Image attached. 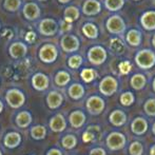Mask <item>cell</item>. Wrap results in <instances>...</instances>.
<instances>
[{
    "label": "cell",
    "instance_id": "obj_1",
    "mask_svg": "<svg viewBox=\"0 0 155 155\" xmlns=\"http://www.w3.org/2000/svg\"><path fill=\"white\" fill-rule=\"evenodd\" d=\"M135 62L137 67L143 70H149L155 65V53L150 49H143L135 55Z\"/></svg>",
    "mask_w": 155,
    "mask_h": 155
},
{
    "label": "cell",
    "instance_id": "obj_2",
    "mask_svg": "<svg viewBox=\"0 0 155 155\" xmlns=\"http://www.w3.org/2000/svg\"><path fill=\"white\" fill-rule=\"evenodd\" d=\"M106 28L109 33L113 35H121L126 32V22L119 15H112L106 21Z\"/></svg>",
    "mask_w": 155,
    "mask_h": 155
},
{
    "label": "cell",
    "instance_id": "obj_3",
    "mask_svg": "<svg viewBox=\"0 0 155 155\" xmlns=\"http://www.w3.org/2000/svg\"><path fill=\"white\" fill-rule=\"evenodd\" d=\"M108 54L104 47L101 45H94L88 52V59L91 63L95 65L102 64L106 61Z\"/></svg>",
    "mask_w": 155,
    "mask_h": 155
},
{
    "label": "cell",
    "instance_id": "obj_4",
    "mask_svg": "<svg viewBox=\"0 0 155 155\" xmlns=\"http://www.w3.org/2000/svg\"><path fill=\"white\" fill-rule=\"evenodd\" d=\"M99 89H100V92L104 95H112L116 92L117 90V81L114 77L112 76H107L104 77V79L101 80L99 84Z\"/></svg>",
    "mask_w": 155,
    "mask_h": 155
},
{
    "label": "cell",
    "instance_id": "obj_5",
    "mask_svg": "<svg viewBox=\"0 0 155 155\" xmlns=\"http://www.w3.org/2000/svg\"><path fill=\"white\" fill-rule=\"evenodd\" d=\"M140 25L146 31H154L155 30V11H147L140 16Z\"/></svg>",
    "mask_w": 155,
    "mask_h": 155
},
{
    "label": "cell",
    "instance_id": "obj_6",
    "mask_svg": "<svg viewBox=\"0 0 155 155\" xmlns=\"http://www.w3.org/2000/svg\"><path fill=\"white\" fill-rule=\"evenodd\" d=\"M61 48L65 52H75L79 48V40L73 35H65L61 39Z\"/></svg>",
    "mask_w": 155,
    "mask_h": 155
},
{
    "label": "cell",
    "instance_id": "obj_7",
    "mask_svg": "<svg viewBox=\"0 0 155 155\" xmlns=\"http://www.w3.org/2000/svg\"><path fill=\"white\" fill-rule=\"evenodd\" d=\"M6 100L12 108H19L25 102V96L17 90H11L6 94Z\"/></svg>",
    "mask_w": 155,
    "mask_h": 155
},
{
    "label": "cell",
    "instance_id": "obj_8",
    "mask_svg": "<svg viewBox=\"0 0 155 155\" xmlns=\"http://www.w3.org/2000/svg\"><path fill=\"white\" fill-rule=\"evenodd\" d=\"M101 11V3L98 0H87L82 6V12L88 16H95Z\"/></svg>",
    "mask_w": 155,
    "mask_h": 155
},
{
    "label": "cell",
    "instance_id": "obj_9",
    "mask_svg": "<svg viewBox=\"0 0 155 155\" xmlns=\"http://www.w3.org/2000/svg\"><path fill=\"white\" fill-rule=\"evenodd\" d=\"M143 40V34L137 29H130L126 33V41L131 47H139Z\"/></svg>",
    "mask_w": 155,
    "mask_h": 155
},
{
    "label": "cell",
    "instance_id": "obj_10",
    "mask_svg": "<svg viewBox=\"0 0 155 155\" xmlns=\"http://www.w3.org/2000/svg\"><path fill=\"white\" fill-rule=\"evenodd\" d=\"M39 56H40L42 61L53 62L54 60L57 58V50H56V48L53 47V45H47L41 49Z\"/></svg>",
    "mask_w": 155,
    "mask_h": 155
},
{
    "label": "cell",
    "instance_id": "obj_11",
    "mask_svg": "<svg viewBox=\"0 0 155 155\" xmlns=\"http://www.w3.org/2000/svg\"><path fill=\"white\" fill-rule=\"evenodd\" d=\"M87 107L92 114H98L104 110V101L98 96H93V97L89 98L88 102H87Z\"/></svg>",
    "mask_w": 155,
    "mask_h": 155
},
{
    "label": "cell",
    "instance_id": "obj_12",
    "mask_svg": "<svg viewBox=\"0 0 155 155\" xmlns=\"http://www.w3.org/2000/svg\"><path fill=\"white\" fill-rule=\"evenodd\" d=\"M124 136L119 133H112L108 137V146L112 150H118L124 147Z\"/></svg>",
    "mask_w": 155,
    "mask_h": 155
},
{
    "label": "cell",
    "instance_id": "obj_13",
    "mask_svg": "<svg viewBox=\"0 0 155 155\" xmlns=\"http://www.w3.org/2000/svg\"><path fill=\"white\" fill-rule=\"evenodd\" d=\"M39 31L42 33L43 35L47 36H52L57 32V23L52 19H45L40 23Z\"/></svg>",
    "mask_w": 155,
    "mask_h": 155
},
{
    "label": "cell",
    "instance_id": "obj_14",
    "mask_svg": "<svg viewBox=\"0 0 155 155\" xmlns=\"http://www.w3.org/2000/svg\"><path fill=\"white\" fill-rule=\"evenodd\" d=\"M109 48L113 53L117 54V55H120L126 51V45H124V40L118 37H114L111 39L110 43H109Z\"/></svg>",
    "mask_w": 155,
    "mask_h": 155
},
{
    "label": "cell",
    "instance_id": "obj_15",
    "mask_svg": "<svg viewBox=\"0 0 155 155\" xmlns=\"http://www.w3.org/2000/svg\"><path fill=\"white\" fill-rule=\"evenodd\" d=\"M33 86L37 90H45L48 88V86H49V79L43 74H37L33 78Z\"/></svg>",
    "mask_w": 155,
    "mask_h": 155
},
{
    "label": "cell",
    "instance_id": "obj_16",
    "mask_svg": "<svg viewBox=\"0 0 155 155\" xmlns=\"http://www.w3.org/2000/svg\"><path fill=\"white\" fill-rule=\"evenodd\" d=\"M148 124L147 121L143 118H136L132 124V131L135 134H143L147 131Z\"/></svg>",
    "mask_w": 155,
    "mask_h": 155
},
{
    "label": "cell",
    "instance_id": "obj_17",
    "mask_svg": "<svg viewBox=\"0 0 155 155\" xmlns=\"http://www.w3.org/2000/svg\"><path fill=\"white\" fill-rule=\"evenodd\" d=\"M51 129L53 131H56V132H60V131H63L65 129V120L64 118L61 116V115H57V116L53 117L51 119Z\"/></svg>",
    "mask_w": 155,
    "mask_h": 155
},
{
    "label": "cell",
    "instance_id": "obj_18",
    "mask_svg": "<svg viewBox=\"0 0 155 155\" xmlns=\"http://www.w3.org/2000/svg\"><path fill=\"white\" fill-rule=\"evenodd\" d=\"M84 120H86V116L82 112H79V111H76V112H73L70 116V121H71L72 126L74 128H79L84 124Z\"/></svg>",
    "mask_w": 155,
    "mask_h": 155
},
{
    "label": "cell",
    "instance_id": "obj_19",
    "mask_svg": "<svg viewBox=\"0 0 155 155\" xmlns=\"http://www.w3.org/2000/svg\"><path fill=\"white\" fill-rule=\"evenodd\" d=\"M82 33L90 39H96L98 37V29L94 23L88 22L82 27Z\"/></svg>",
    "mask_w": 155,
    "mask_h": 155
},
{
    "label": "cell",
    "instance_id": "obj_20",
    "mask_svg": "<svg viewBox=\"0 0 155 155\" xmlns=\"http://www.w3.org/2000/svg\"><path fill=\"white\" fill-rule=\"evenodd\" d=\"M124 5V0H104V8L110 12H117Z\"/></svg>",
    "mask_w": 155,
    "mask_h": 155
},
{
    "label": "cell",
    "instance_id": "obj_21",
    "mask_svg": "<svg viewBox=\"0 0 155 155\" xmlns=\"http://www.w3.org/2000/svg\"><path fill=\"white\" fill-rule=\"evenodd\" d=\"M146 82H147V80H146V77L143 74H135L131 78V86L135 90H141L146 86Z\"/></svg>",
    "mask_w": 155,
    "mask_h": 155
},
{
    "label": "cell",
    "instance_id": "obj_22",
    "mask_svg": "<svg viewBox=\"0 0 155 155\" xmlns=\"http://www.w3.org/2000/svg\"><path fill=\"white\" fill-rule=\"evenodd\" d=\"M62 102V96L57 92H52L48 96V104L50 108L55 109L61 104Z\"/></svg>",
    "mask_w": 155,
    "mask_h": 155
},
{
    "label": "cell",
    "instance_id": "obj_23",
    "mask_svg": "<svg viewBox=\"0 0 155 155\" xmlns=\"http://www.w3.org/2000/svg\"><path fill=\"white\" fill-rule=\"evenodd\" d=\"M40 12H39L38 6L35 3H29L25 5V16L28 19H36L39 16Z\"/></svg>",
    "mask_w": 155,
    "mask_h": 155
},
{
    "label": "cell",
    "instance_id": "obj_24",
    "mask_svg": "<svg viewBox=\"0 0 155 155\" xmlns=\"http://www.w3.org/2000/svg\"><path fill=\"white\" fill-rule=\"evenodd\" d=\"M20 143V135L18 133H10L4 138V145L8 148H15Z\"/></svg>",
    "mask_w": 155,
    "mask_h": 155
},
{
    "label": "cell",
    "instance_id": "obj_25",
    "mask_svg": "<svg viewBox=\"0 0 155 155\" xmlns=\"http://www.w3.org/2000/svg\"><path fill=\"white\" fill-rule=\"evenodd\" d=\"M79 17V11L75 6H70L64 11V20L68 22H73Z\"/></svg>",
    "mask_w": 155,
    "mask_h": 155
},
{
    "label": "cell",
    "instance_id": "obj_26",
    "mask_svg": "<svg viewBox=\"0 0 155 155\" xmlns=\"http://www.w3.org/2000/svg\"><path fill=\"white\" fill-rule=\"evenodd\" d=\"M25 51H27L25 47L22 43H19V42L14 43L10 49L11 55L15 58H19V57H21V56H23L25 54Z\"/></svg>",
    "mask_w": 155,
    "mask_h": 155
},
{
    "label": "cell",
    "instance_id": "obj_27",
    "mask_svg": "<svg viewBox=\"0 0 155 155\" xmlns=\"http://www.w3.org/2000/svg\"><path fill=\"white\" fill-rule=\"evenodd\" d=\"M32 121V117L31 115H30L29 112H21L18 114V116H17L16 118V123L18 124L19 127H21V128H25V127H28L30 124H31Z\"/></svg>",
    "mask_w": 155,
    "mask_h": 155
},
{
    "label": "cell",
    "instance_id": "obj_28",
    "mask_svg": "<svg viewBox=\"0 0 155 155\" xmlns=\"http://www.w3.org/2000/svg\"><path fill=\"white\" fill-rule=\"evenodd\" d=\"M111 123L115 126H121L126 121V115L121 111H114L110 116Z\"/></svg>",
    "mask_w": 155,
    "mask_h": 155
},
{
    "label": "cell",
    "instance_id": "obj_29",
    "mask_svg": "<svg viewBox=\"0 0 155 155\" xmlns=\"http://www.w3.org/2000/svg\"><path fill=\"white\" fill-rule=\"evenodd\" d=\"M84 91L82 86H80V84H73L69 90L70 96H71L73 99H79V98L84 95Z\"/></svg>",
    "mask_w": 155,
    "mask_h": 155
},
{
    "label": "cell",
    "instance_id": "obj_30",
    "mask_svg": "<svg viewBox=\"0 0 155 155\" xmlns=\"http://www.w3.org/2000/svg\"><path fill=\"white\" fill-rule=\"evenodd\" d=\"M55 81L58 86H65V84L70 81V75L67 72H59V73L56 75Z\"/></svg>",
    "mask_w": 155,
    "mask_h": 155
},
{
    "label": "cell",
    "instance_id": "obj_31",
    "mask_svg": "<svg viewBox=\"0 0 155 155\" xmlns=\"http://www.w3.org/2000/svg\"><path fill=\"white\" fill-rule=\"evenodd\" d=\"M32 136L34 137L35 139H41L45 136V128L42 126H37L34 127L31 131Z\"/></svg>",
    "mask_w": 155,
    "mask_h": 155
},
{
    "label": "cell",
    "instance_id": "obj_32",
    "mask_svg": "<svg viewBox=\"0 0 155 155\" xmlns=\"http://www.w3.org/2000/svg\"><path fill=\"white\" fill-rule=\"evenodd\" d=\"M96 77V72L92 69H84L81 72V78L86 82H91Z\"/></svg>",
    "mask_w": 155,
    "mask_h": 155
},
{
    "label": "cell",
    "instance_id": "obj_33",
    "mask_svg": "<svg viewBox=\"0 0 155 155\" xmlns=\"http://www.w3.org/2000/svg\"><path fill=\"white\" fill-rule=\"evenodd\" d=\"M62 146L65 149H72L76 146V138L73 135H68L62 139Z\"/></svg>",
    "mask_w": 155,
    "mask_h": 155
},
{
    "label": "cell",
    "instance_id": "obj_34",
    "mask_svg": "<svg viewBox=\"0 0 155 155\" xmlns=\"http://www.w3.org/2000/svg\"><path fill=\"white\" fill-rule=\"evenodd\" d=\"M81 63H82V58L79 55H74L69 59V65L72 69H77V68H79L81 65Z\"/></svg>",
    "mask_w": 155,
    "mask_h": 155
},
{
    "label": "cell",
    "instance_id": "obj_35",
    "mask_svg": "<svg viewBox=\"0 0 155 155\" xmlns=\"http://www.w3.org/2000/svg\"><path fill=\"white\" fill-rule=\"evenodd\" d=\"M145 111L150 116H155V99H150L146 102Z\"/></svg>",
    "mask_w": 155,
    "mask_h": 155
},
{
    "label": "cell",
    "instance_id": "obj_36",
    "mask_svg": "<svg viewBox=\"0 0 155 155\" xmlns=\"http://www.w3.org/2000/svg\"><path fill=\"white\" fill-rule=\"evenodd\" d=\"M133 100H134V96H133V94L130 92L124 93L120 97V101L124 106H130V104L133 102Z\"/></svg>",
    "mask_w": 155,
    "mask_h": 155
},
{
    "label": "cell",
    "instance_id": "obj_37",
    "mask_svg": "<svg viewBox=\"0 0 155 155\" xmlns=\"http://www.w3.org/2000/svg\"><path fill=\"white\" fill-rule=\"evenodd\" d=\"M20 5V0H5L4 6L8 11H16Z\"/></svg>",
    "mask_w": 155,
    "mask_h": 155
},
{
    "label": "cell",
    "instance_id": "obj_38",
    "mask_svg": "<svg viewBox=\"0 0 155 155\" xmlns=\"http://www.w3.org/2000/svg\"><path fill=\"white\" fill-rule=\"evenodd\" d=\"M118 68H119V72H120L121 74H124V75H126V74H128L129 72L131 71L132 65H131V63L129 62L128 60H124V61H121L119 63Z\"/></svg>",
    "mask_w": 155,
    "mask_h": 155
},
{
    "label": "cell",
    "instance_id": "obj_39",
    "mask_svg": "<svg viewBox=\"0 0 155 155\" xmlns=\"http://www.w3.org/2000/svg\"><path fill=\"white\" fill-rule=\"evenodd\" d=\"M131 155H140L143 153V146L139 143H133L130 147Z\"/></svg>",
    "mask_w": 155,
    "mask_h": 155
},
{
    "label": "cell",
    "instance_id": "obj_40",
    "mask_svg": "<svg viewBox=\"0 0 155 155\" xmlns=\"http://www.w3.org/2000/svg\"><path fill=\"white\" fill-rule=\"evenodd\" d=\"M94 139V134L92 132H90V130H88V132H86L84 134V140L86 143H90Z\"/></svg>",
    "mask_w": 155,
    "mask_h": 155
},
{
    "label": "cell",
    "instance_id": "obj_41",
    "mask_svg": "<svg viewBox=\"0 0 155 155\" xmlns=\"http://www.w3.org/2000/svg\"><path fill=\"white\" fill-rule=\"evenodd\" d=\"M72 29V25H71V22H68V21H62L61 22V30L63 32L64 31H70Z\"/></svg>",
    "mask_w": 155,
    "mask_h": 155
},
{
    "label": "cell",
    "instance_id": "obj_42",
    "mask_svg": "<svg viewBox=\"0 0 155 155\" xmlns=\"http://www.w3.org/2000/svg\"><path fill=\"white\" fill-rule=\"evenodd\" d=\"M90 155H106V152L100 148H97V149H94L90 153Z\"/></svg>",
    "mask_w": 155,
    "mask_h": 155
},
{
    "label": "cell",
    "instance_id": "obj_43",
    "mask_svg": "<svg viewBox=\"0 0 155 155\" xmlns=\"http://www.w3.org/2000/svg\"><path fill=\"white\" fill-rule=\"evenodd\" d=\"M35 39V34L34 33H28V35H27V40L29 41V42H32L33 40Z\"/></svg>",
    "mask_w": 155,
    "mask_h": 155
},
{
    "label": "cell",
    "instance_id": "obj_44",
    "mask_svg": "<svg viewBox=\"0 0 155 155\" xmlns=\"http://www.w3.org/2000/svg\"><path fill=\"white\" fill-rule=\"evenodd\" d=\"M48 155H61V153H60V151H58V150L53 149L48 153Z\"/></svg>",
    "mask_w": 155,
    "mask_h": 155
},
{
    "label": "cell",
    "instance_id": "obj_45",
    "mask_svg": "<svg viewBox=\"0 0 155 155\" xmlns=\"http://www.w3.org/2000/svg\"><path fill=\"white\" fill-rule=\"evenodd\" d=\"M151 155H155V146H153L151 149Z\"/></svg>",
    "mask_w": 155,
    "mask_h": 155
},
{
    "label": "cell",
    "instance_id": "obj_46",
    "mask_svg": "<svg viewBox=\"0 0 155 155\" xmlns=\"http://www.w3.org/2000/svg\"><path fill=\"white\" fill-rule=\"evenodd\" d=\"M152 45H153V47L155 48V35L153 37H152Z\"/></svg>",
    "mask_w": 155,
    "mask_h": 155
},
{
    "label": "cell",
    "instance_id": "obj_47",
    "mask_svg": "<svg viewBox=\"0 0 155 155\" xmlns=\"http://www.w3.org/2000/svg\"><path fill=\"white\" fill-rule=\"evenodd\" d=\"M60 2H61V3H65V2H69L70 0H59Z\"/></svg>",
    "mask_w": 155,
    "mask_h": 155
},
{
    "label": "cell",
    "instance_id": "obj_48",
    "mask_svg": "<svg viewBox=\"0 0 155 155\" xmlns=\"http://www.w3.org/2000/svg\"><path fill=\"white\" fill-rule=\"evenodd\" d=\"M1 111H2V104L0 102V112H1Z\"/></svg>",
    "mask_w": 155,
    "mask_h": 155
},
{
    "label": "cell",
    "instance_id": "obj_49",
    "mask_svg": "<svg viewBox=\"0 0 155 155\" xmlns=\"http://www.w3.org/2000/svg\"><path fill=\"white\" fill-rule=\"evenodd\" d=\"M153 89H154V91H155V79H154V81H153Z\"/></svg>",
    "mask_w": 155,
    "mask_h": 155
},
{
    "label": "cell",
    "instance_id": "obj_50",
    "mask_svg": "<svg viewBox=\"0 0 155 155\" xmlns=\"http://www.w3.org/2000/svg\"><path fill=\"white\" fill-rule=\"evenodd\" d=\"M153 132L155 133V124H154V126H153Z\"/></svg>",
    "mask_w": 155,
    "mask_h": 155
},
{
    "label": "cell",
    "instance_id": "obj_51",
    "mask_svg": "<svg viewBox=\"0 0 155 155\" xmlns=\"http://www.w3.org/2000/svg\"><path fill=\"white\" fill-rule=\"evenodd\" d=\"M133 1H140V0H133Z\"/></svg>",
    "mask_w": 155,
    "mask_h": 155
},
{
    "label": "cell",
    "instance_id": "obj_52",
    "mask_svg": "<svg viewBox=\"0 0 155 155\" xmlns=\"http://www.w3.org/2000/svg\"><path fill=\"white\" fill-rule=\"evenodd\" d=\"M0 155H1V152H0Z\"/></svg>",
    "mask_w": 155,
    "mask_h": 155
},
{
    "label": "cell",
    "instance_id": "obj_53",
    "mask_svg": "<svg viewBox=\"0 0 155 155\" xmlns=\"http://www.w3.org/2000/svg\"><path fill=\"white\" fill-rule=\"evenodd\" d=\"M43 1H45V0H43Z\"/></svg>",
    "mask_w": 155,
    "mask_h": 155
}]
</instances>
